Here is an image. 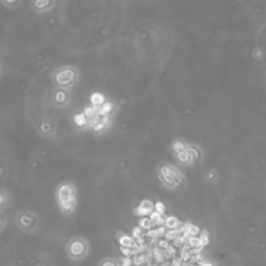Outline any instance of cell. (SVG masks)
Returning <instances> with one entry per match:
<instances>
[{
	"instance_id": "8992f818",
	"label": "cell",
	"mask_w": 266,
	"mask_h": 266,
	"mask_svg": "<svg viewBox=\"0 0 266 266\" xmlns=\"http://www.w3.org/2000/svg\"><path fill=\"white\" fill-rule=\"evenodd\" d=\"M98 266H121V262L117 258L106 257L98 263Z\"/></svg>"
},
{
	"instance_id": "7a4b0ae2",
	"label": "cell",
	"mask_w": 266,
	"mask_h": 266,
	"mask_svg": "<svg viewBox=\"0 0 266 266\" xmlns=\"http://www.w3.org/2000/svg\"><path fill=\"white\" fill-rule=\"evenodd\" d=\"M65 251L70 260L80 262L88 257L90 253V243L85 237L75 236L68 240Z\"/></svg>"
},
{
	"instance_id": "52a82bcc",
	"label": "cell",
	"mask_w": 266,
	"mask_h": 266,
	"mask_svg": "<svg viewBox=\"0 0 266 266\" xmlns=\"http://www.w3.org/2000/svg\"><path fill=\"white\" fill-rule=\"evenodd\" d=\"M133 243H134L133 238H132V237H129V236L126 235V234H123V235L121 236V238H120V244H121L123 248H125V249L131 248V247L133 245Z\"/></svg>"
},
{
	"instance_id": "30bf717a",
	"label": "cell",
	"mask_w": 266,
	"mask_h": 266,
	"mask_svg": "<svg viewBox=\"0 0 266 266\" xmlns=\"http://www.w3.org/2000/svg\"><path fill=\"white\" fill-rule=\"evenodd\" d=\"M189 244H191V245L194 247V248H199L200 245L202 247L201 241H200V238H198V237H196V236H192L191 238H189Z\"/></svg>"
},
{
	"instance_id": "5b68a950",
	"label": "cell",
	"mask_w": 266,
	"mask_h": 266,
	"mask_svg": "<svg viewBox=\"0 0 266 266\" xmlns=\"http://www.w3.org/2000/svg\"><path fill=\"white\" fill-rule=\"evenodd\" d=\"M154 209H155V205L153 204V202L146 199V200L141 201L139 203V205L133 209V214L136 216L144 217V216L150 215L152 212H154Z\"/></svg>"
},
{
	"instance_id": "5bb4252c",
	"label": "cell",
	"mask_w": 266,
	"mask_h": 266,
	"mask_svg": "<svg viewBox=\"0 0 266 266\" xmlns=\"http://www.w3.org/2000/svg\"><path fill=\"white\" fill-rule=\"evenodd\" d=\"M5 228H6V219L3 216H0V232H3L5 230Z\"/></svg>"
},
{
	"instance_id": "7c38bea8",
	"label": "cell",
	"mask_w": 266,
	"mask_h": 266,
	"mask_svg": "<svg viewBox=\"0 0 266 266\" xmlns=\"http://www.w3.org/2000/svg\"><path fill=\"white\" fill-rule=\"evenodd\" d=\"M155 210H156L158 213L162 214V213L165 212V205H163L162 203H160V202L156 203V205H155Z\"/></svg>"
},
{
	"instance_id": "8fae6325",
	"label": "cell",
	"mask_w": 266,
	"mask_h": 266,
	"mask_svg": "<svg viewBox=\"0 0 266 266\" xmlns=\"http://www.w3.org/2000/svg\"><path fill=\"white\" fill-rule=\"evenodd\" d=\"M208 234H206V232H204L203 234H201V236H200V241H201V244H202V247H204V245H206L207 243H208Z\"/></svg>"
},
{
	"instance_id": "277c9868",
	"label": "cell",
	"mask_w": 266,
	"mask_h": 266,
	"mask_svg": "<svg viewBox=\"0 0 266 266\" xmlns=\"http://www.w3.org/2000/svg\"><path fill=\"white\" fill-rule=\"evenodd\" d=\"M160 179L168 187H174L180 184L182 177L179 170L173 168L172 166H166L160 170Z\"/></svg>"
},
{
	"instance_id": "9a60e30c",
	"label": "cell",
	"mask_w": 266,
	"mask_h": 266,
	"mask_svg": "<svg viewBox=\"0 0 266 266\" xmlns=\"http://www.w3.org/2000/svg\"><path fill=\"white\" fill-rule=\"evenodd\" d=\"M140 233H141L140 228H134V229H133V236H134V237H136V236H139V235H140Z\"/></svg>"
},
{
	"instance_id": "2e32d148",
	"label": "cell",
	"mask_w": 266,
	"mask_h": 266,
	"mask_svg": "<svg viewBox=\"0 0 266 266\" xmlns=\"http://www.w3.org/2000/svg\"><path fill=\"white\" fill-rule=\"evenodd\" d=\"M159 244H160V247H162V248H165V249L168 248V242H167L166 240H161Z\"/></svg>"
},
{
	"instance_id": "ba28073f",
	"label": "cell",
	"mask_w": 266,
	"mask_h": 266,
	"mask_svg": "<svg viewBox=\"0 0 266 266\" xmlns=\"http://www.w3.org/2000/svg\"><path fill=\"white\" fill-rule=\"evenodd\" d=\"M138 224H139L140 228H144V229H146V230L151 229V228L154 226V223L152 222V220L150 219V217L148 218V217H146V216H144V217H141V218L139 219Z\"/></svg>"
},
{
	"instance_id": "3957f363",
	"label": "cell",
	"mask_w": 266,
	"mask_h": 266,
	"mask_svg": "<svg viewBox=\"0 0 266 266\" xmlns=\"http://www.w3.org/2000/svg\"><path fill=\"white\" fill-rule=\"evenodd\" d=\"M15 221L19 229L25 233L35 232L40 224V219L36 213L29 209H22L18 211Z\"/></svg>"
},
{
	"instance_id": "9c48e42d",
	"label": "cell",
	"mask_w": 266,
	"mask_h": 266,
	"mask_svg": "<svg viewBox=\"0 0 266 266\" xmlns=\"http://www.w3.org/2000/svg\"><path fill=\"white\" fill-rule=\"evenodd\" d=\"M165 223L168 228H170V229H175V228L179 224V221L175 216H170L166 219Z\"/></svg>"
},
{
	"instance_id": "4fadbf2b",
	"label": "cell",
	"mask_w": 266,
	"mask_h": 266,
	"mask_svg": "<svg viewBox=\"0 0 266 266\" xmlns=\"http://www.w3.org/2000/svg\"><path fill=\"white\" fill-rule=\"evenodd\" d=\"M177 237V232L172 230V231H169L168 233H166V238L167 239H175Z\"/></svg>"
},
{
	"instance_id": "6da1fadb",
	"label": "cell",
	"mask_w": 266,
	"mask_h": 266,
	"mask_svg": "<svg viewBox=\"0 0 266 266\" xmlns=\"http://www.w3.org/2000/svg\"><path fill=\"white\" fill-rule=\"evenodd\" d=\"M56 205L65 216H72L78 204L77 187L70 181L60 182L54 193Z\"/></svg>"
}]
</instances>
